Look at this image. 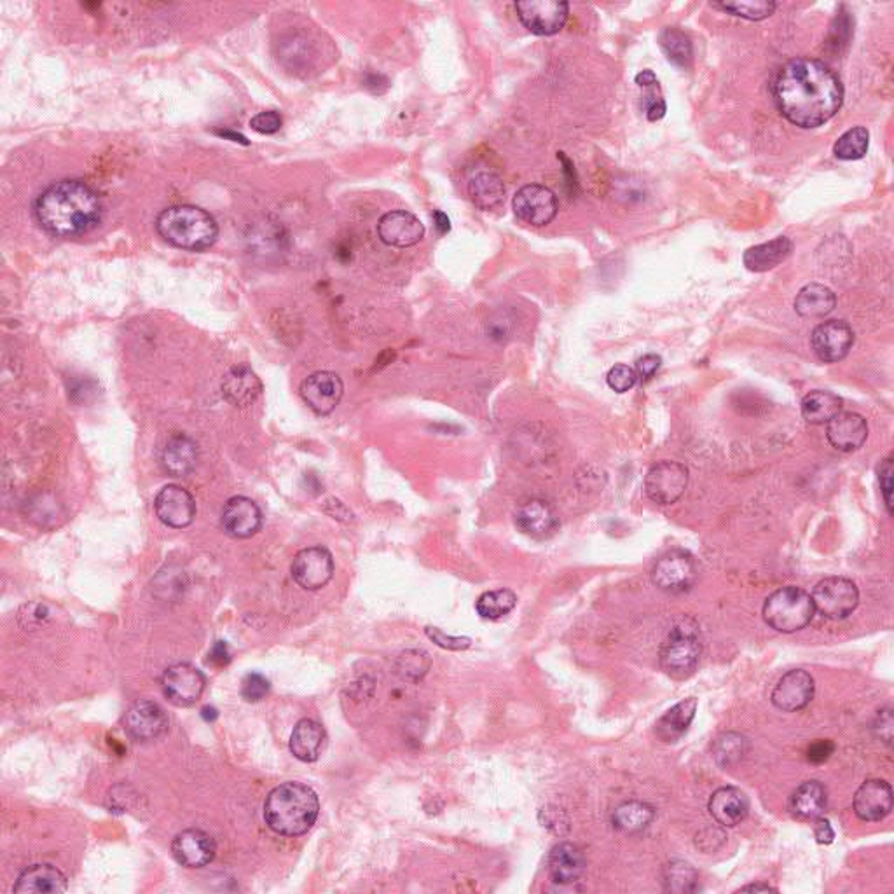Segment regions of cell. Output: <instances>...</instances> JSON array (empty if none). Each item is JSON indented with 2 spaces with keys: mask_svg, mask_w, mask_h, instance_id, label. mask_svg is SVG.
I'll return each mask as SVG.
<instances>
[{
  "mask_svg": "<svg viewBox=\"0 0 894 894\" xmlns=\"http://www.w3.org/2000/svg\"><path fill=\"white\" fill-rule=\"evenodd\" d=\"M779 111L798 128H818L842 107L844 86L825 62L795 58L784 63L774 83Z\"/></svg>",
  "mask_w": 894,
  "mask_h": 894,
  "instance_id": "6da1fadb",
  "label": "cell"
},
{
  "mask_svg": "<svg viewBox=\"0 0 894 894\" xmlns=\"http://www.w3.org/2000/svg\"><path fill=\"white\" fill-rule=\"evenodd\" d=\"M102 201L83 180H60L35 200L34 214L42 229L58 238L90 233L102 221Z\"/></svg>",
  "mask_w": 894,
  "mask_h": 894,
  "instance_id": "7a4b0ae2",
  "label": "cell"
},
{
  "mask_svg": "<svg viewBox=\"0 0 894 894\" xmlns=\"http://www.w3.org/2000/svg\"><path fill=\"white\" fill-rule=\"evenodd\" d=\"M320 802L310 786L283 783L269 793L264 804V819L269 828L283 837H299L317 823Z\"/></svg>",
  "mask_w": 894,
  "mask_h": 894,
  "instance_id": "3957f363",
  "label": "cell"
},
{
  "mask_svg": "<svg viewBox=\"0 0 894 894\" xmlns=\"http://www.w3.org/2000/svg\"><path fill=\"white\" fill-rule=\"evenodd\" d=\"M156 229L173 247L203 252L214 247L219 238V224L207 210L193 205H177L158 215Z\"/></svg>",
  "mask_w": 894,
  "mask_h": 894,
  "instance_id": "277c9868",
  "label": "cell"
},
{
  "mask_svg": "<svg viewBox=\"0 0 894 894\" xmlns=\"http://www.w3.org/2000/svg\"><path fill=\"white\" fill-rule=\"evenodd\" d=\"M702 655V640L694 620L683 619L669 631L659 654L664 673L674 680H687L695 673Z\"/></svg>",
  "mask_w": 894,
  "mask_h": 894,
  "instance_id": "5b68a950",
  "label": "cell"
},
{
  "mask_svg": "<svg viewBox=\"0 0 894 894\" xmlns=\"http://www.w3.org/2000/svg\"><path fill=\"white\" fill-rule=\"evenodd\" d=\"M814 613L816 612L812 605L811 594L795 585H788L772 592L771 596L765 599L762 610L765 624L774 631L784 634L802 631L811 624Z\"/></svg>",
  "mask_w": 894,
  "mask_h": 894,
  "instance_id": "8992f818",
  "label": "cell"
},
{
  "mask_svg": "<svg viewBox=\"0 0 894 894\" xmlns=\"http://www.w3.org/2000/svg\"><path fill=\"white\" fill-rule=\"evenodd\" d=\"M811 599L814 612L825 619L844 620L860 605V591L849 578L828 577L814 587Z\"/></svg>",
  "mask_w": 894,
  "mask_h": 894,
  "instance_id": "52a82bcc",
  "label": "cell"
},
{
  "mask_svg": "<svg viewBox=\"0 0 894 894\" xmlns=\"http://www.w3.org/2000/svg\"><path fill=\"white\" fill-rule=\"evenodd\" d=\"M699 578V566L694 556L683 549H674L662 556L652 570L655 587L669 594H681L694 587Z\"/></svg>",
  "mask_w": 894,
  "mask_h": 894,
  "instance_id": "ba28073f",
  "label": "cell"
},
{
  "mask_svg": "<svg viewBox=\"0 0 894 894\" xmlns=\"http://www.w3.org/2000/svg\"><path fill=\"white\" fill-rule=\"evenodd\" d=\"M688 486V468L678 461H659L645 477V493L657 505H673Z\"/></svg>",
  "mask_w": 894,
  "mask_h": 894,
  "instance_id": "9c48e42d",
  "label": "cell"
},
{
  "mask_svg": "<svg viewBox=\"0 0 894 894\" xmlns=\"http://www.w3.org/2000/svg\"><path fill=\"white\" fill-rule=\"evenodd\" d=\"M516 11L519 20L531 34L547 37L563 30L570 14V4L559 0H524L516 2Z\"/></svg>",
  "mask_w": 894,
  "mask_h": 894,
  "instance_id": "30bf717a",
  "label": "cell"
},
{
  "mask_svg": "<svg viewBox=\"0 0 894 894\" xmlns=\"http://www.w3.org/2000/svg\"><path fill=\"white\" fill-rule=\"evenodd\" d=\"M290 571L294 582L304 591H318L334 577V559L325 547L315 545L297 552Z\"/></svg>",
  "mask_w": 894,
  "mask_h": 894,
  "instance_id": "8fae6325",
  "label": "cell"
},
{
  "mask_svg": "<svg viewBox=\"0 0 894 894\" xmlns=\"http://www.w3.org/2000/svg\"><path fill=\"white\" fill-rule=\"evenodd\" d=\"M512 207L519 221L535 227L551 224L558 215L556 194L549 187L540 184L521 187L514 196Z\"/></svg>",
  "mask_w": 894,
  "mask_h": 894,
  "instance_id": "7c38bea8",
  "label": "cell"
},
{
  "mask_svg": "<svg viewBox=\"0 0 894 894\" xmlns=\"http://www.w3.org/2000/svg\"><path fill=\"white\" fill-rule=\"evenodd\" d=\"M161 683L166 699L179 708H187L200 701L207 685L200 669L191 664H175L166 669Z\"/></svg>",
  "mask_w": 894,
  "mask_h": 894,
  "instance_id": "4fadbf2b",
  "label": "cell"
},
{
  "mask_svg": "<svg viewBox=\"0 0 894 894\" xmlns=\"http://www.w3.org/2000/svg\"><path fill=\"white\" fill-rule=\"evenodd\" d=\"M812 350L825 364H835L853 350L854 332L851 325L842 320H828L819 324L811 336Z\"/></svg>",
  "mask_w": 894,
  "mask_h": 894,
  "instance_id": "5bb4252c",
  "label": "cell"
},
{
  "mask_svg": "<svg viewBox=\"0 0 894 894\" xmlns=\"http://www.w3.org/2000/svg\"><path fill=\"white\" fill-rule=\"evenodd\" d=\"M343 395V379L339 378L336 372H313L301 385V397L306 406L318 416L331 414L339 406Z\"/></svg>",
  "mask_w": 894,
  "mask_h": 894,
  "instance_id": "9a60e30c",
  "label": "cell"
},
{
  "mask_svg": "<svg viewBox=\"0 0 894 894\" xmlns=\"http://www.w3.org/2000/svg\"><path fill=\"white\" fill-rule=\"evenodd\" d=\"M154 509L159 521L175 530L191 526L198 512L194 496L177 484H168L159 491L154 500Z\"/></svg>",
  "mask_w": 894,
  "mask_h": 894,
  "instance_id": "2e32d148",
  "label": "cell"
},
{
  "mask_svg": "<svg viewBox=\"0 0 894 894\" xmlns=\"http://www.w3.org/2000/svg\"><path fill=\"white\" fill-rule=\"evenodd\" d=\"M853 811L865 823H877L893 811V788L884 779H868L856 790Z\"/></svg>",
  "mask_w": 894,
  "mask_h": 894,
  "instance_id": "e0dca14e",
  "label": "cell"
},
{
  "mask_svg": "<svg viewBox=\"0 0 894 894\" xmlns=\"http://www.w3.org/2000/svg\"><path fill=\"white\" fill-rule=\"evenodd\" d=\"M816 683L804 669H793L784 674L772 690L771 701L776 708L786 713L804 709L814 699Z\"/></svg>",
  "mask_w": 894,
  "mask_h": 894,
  "instance_id": "ac0fdd59",
  "label": "cell"
},
{
  "mask_svg": "<svg viewBox=\"0 0 894 894\" xmlns=\"http://www.w3.org/2000/svg\"><path fill=\"white\" fill-rule=\"evenodd\" d=\"M124 727L133 739L147 743L168 732V716L165 709L152 701H138L124 716Z\"/></svg>",
  "mask_w": 894,
  "mask_h": 894,
  "instance_id": "d6986e66",
  "label": "cell"
},
{
  "mask_svg": "<svg viewBox=\"0 0 894 894\" xmlns=\"http://www.w3.org/2000/svg\"><path fill=\"white\" fill-rule=\"evenodd\" d=\"M378 234L388 247H414L423 240L425 226L411 212L392 210L379 219Z\"/></svg>",
  "mask_w": 894,
  "mask_h": 894,
  "instance_id": "ffe728a7",
  "label": "cell"
},
{
  "mask_svg": "<svg viewBox=\"0 0 894 894\" xmlns=\"http://www.w3.org/2000/svg\"><path fill=\"white\" fill-rule=\"evenodd\" d=\"M221 524L229 537H254L262 528V512L247 496H233L222 509Z\"/></svg>",
  "mask_w": 894,
  "mask_h": 894,
  "instance_id": "44dd1931",
  "label": "cell"
},
{
  "mask_svg": "<svg viewBox=\"0 0 894 894\" xmlns=\"http://www.w3.org/2000/svg\"><path fill=\"white\" fill-rule=\"evenodd\" d=\"M172 853L182 867L201 868L214 860L217 846L210 833L189 828L173 839Z\"/></svg>",
  "mask_w": 894,
  "mask_h": 894,
  "instance_id": "7402d4cb",
  "label": "cell"
},
{
  "mask_svg": "<svg viewBox=\"0 0 894 894\" xmlns=\"http://www.w3.org/2000/svg\"><path fill=\"white\" fill-rule=\"evenodd\" d=\"M517 530L535 540H547L559 530V517L545 500L533 498L516 512Z\"/></svg>",
  "mask_w": 894,
  "mask_h": 894,
  "instance_id": "603a6c76",
  "label": "cell"
},
{
  "mask_svg": "<svg viewBox=\"0 0 894 894\" xmlns=\"http://www.w3.org/2000/svg\"><path fill=\"white\" fill-rule=\"evenodd\" d=\"M826 437L835 449L842 453L858 451L868 437L867 420L858 413H842L826 423Z\"/></svg>",
  "mask_w": 894,
  "mask_h": 894,
  "instance_id": "cb8c5ba5",
  "label": "cell"
},
{
  "mask_svg": "<svg viewBox=\"0 0 894 894\" xmlns=\"http://www.w3.org/2000/svg\"><path fill=\"white\" fill-rule=\"evenodd\" d=\"M262 383L259 376L247 364L231 367L222 381V395L234 407H250L261 397Z\"/></svg>",
  "mask_w": 894,
  "mask_h": 894,
  "instance_id": "d4e9b609",
  "label": "cell"
},
{
  "mask_svg": "<svg viewBox=\"0 0 894 894\" xmlns=\"http://www.w3.org/2000/svg\"><path fill=\"white\" fill-rule=\"evenodd\" d=\"M708 811L718 825L732 828L741 825L748 816L750 800L739 788L723 786L709 798Z\"/></svg>",
  "mask_w": 894,
  "mask_h": 894,
  "instance_id": "484cf974",
  "label": "cell"
},
{
  "mask_svg": "<svg viewBox=\"0 0 894 894\" xmlns=\"http://www.w3.org/2000/svg\"><path fill=\"white\" fill-rule=\"evenodd\" d=\"M69 889L67 877L58 868L48 863L32 865L21 872L18 881L14 884L13 891L16 894L32 893H65Z\"/></svg>",
  "mask_w": 894,
  "mask_h": 894,
  "instance_id": "4316f807",
  "label": "cell"
},
{
  "mask_svg": "<svg viewBox=\"0 0 894 894\" xmlns=\"http://www.w3.org/2000/svg\"><path fill=\"white\" fill-rule=\"evenodd\" d=\"M585 856L580 847L561 842L549 854V875L559 886H570L584 875Z\"/></svg>",
  "mask_w": 894,
  "mask_h": 894,
  "instance_id": "83f0119b",
  "label": "cell"
},
{
  "mask_svg": "<svg viewBox=\"0 0 894 894\" xmlns=\"http://www.w3.org/2000/svg\"><path fill=\"white\" fill-rule=\"evenodd\" d=\"M327 741L324 727L315 720L304 718L301 722H297L296 727L292 730L290 736V753L306 764L317 762L318 757L322 755Z\"/></svg>",
  "mask_w": 894,
  "mask_h": 894,
  "instance_id": "f1b7e54d",
  "label": "cell"
},
{
  "mask_svg": "<svg viewBox=\"0 0 894 894\" xmlns=\"http://www.w3.org/2000/svg\"><path fill=\"white\" fill-rule=\"evenodd\" d=\"M161 463L166 472L173 477H186L191 474L198 463L196 442L184 434L172 435L161 454Z\"/></svg>",
  "mask_w": 894,
  "mask_h": 894,
  "instance_id": "f546056e",
  "label": "cell"
},
{
  "mask_svg": "<svg viewBox=\"0 0 894 894\" xmlns=\"http://www.w3.org/2000/svg\"><path fill=\"white\" fill-rule=\"evenodd\" d=\"M826 805H828V791L825 784L819 783L816 779L805 781L791 793L790 812L802 821H814L823 816Z\"/></svg>",
  "mask_w": 894,
  "mask_h": 894,
  "instance_id": "4dcf8cb0",
  "label": "cell"
},
{
  "mask_svg": "<svg viewBox=\"0 0 894 894\" xmlns=\"http://www.w3.org/2000/svg\"><path fill=\"white\" fill-rule=\"evenodd\" d=\"M793 252V241L786 236H779L772 241L751 247L744 252L743 262L746 269L753 273H765L778 268Z\"/></svg>",
  "mask_w": 894,
  "mask_h": 894,
  "instance_id": "1f68e13d",
  "label": "cell"
},
{
  "mask_svg": "<svg viewBox=\"0 0 894 894\" xmlns=\"http://www.w3.org/2000/svg\"><path fill=\"white\" fill-rule=\"evenodd\" d=\"M697 713V699L688 697L666 711L655 723V734L662 743H676L687 734Z\"/></svg>",
  "mask_w": 894,
  "mask_h": 894,
  "instance_id": "d6a6232c",
  "label": "cell"
},
{
  "mask_svg": "<svg viewBox=\"0 0 894 894\" xmlns=\"http://www.w3.org/2000/svg\"><path fill=\"white\" fill-rule=\"evenodd\" d=\"M468 194L475 207L493 210L505 200V184L498 173L479 170L468 180Z\"/></svg>",
  "mask_w": 894,
  "mask_h": 894,
  "instance_id": "836d02e7",
  "label": "cell"
},
{
  "mask_svg": "<svg viewBox=\"0 0 894 894\" xmlns=\"http://www.w3.org/2000/svg\"><path fill=\"white\" fill-rule=\"evenodd\" d=\"M837 297L832 289L821 283H809L800 290L795 299V311L804 318H825L835 310Z\"/></svg>",
  "mask_w": 894,
  "mask_h": 894,
  "instance_id": "e575fe53",
  "label": "cell"
},
{
  "mask_svg": "<svg viewBox=\"0 0 894 894\" xmlns=\"http://www.w3.org/2000/svg\"><path fill=\"white\" fill-rule=\"evenodd\" d=\"M655 818V811L652 805L640 800H629L620 804L612 814V825L615 830L622 833H640L652 825Z\"/></svg>",
  "mask_w": 894,
  "mask_h": 894,
  "instance_id": "d590c367",
  "label": "cell"
},
{
  "mask_svg": "<svg viewBox=\"0 0 894 894\" xmlns=\"http://www.w3.org/2000/svg\"><path fill=\"white\" fill-rule=\"evenodd\" d=\"M844 402L839 395L825 390L807 393L802 400V416L809 425H825L842 411Z\"/></svg>",
  "mask_w": 894,
  "mask_h": 894,
  "instance_id": "8d00e7d4",
  "label": "cell"
},
{
  "mask_svg": "<svg viewBox=\"0 0 894 894\" xmlns=\"http://www.w3.org/2000/svg\"><path fill=\"white\" fill-rule=\"evenodd\" d=\"M659 44H661L664 55L668 56L669 62L674 63L676 67L687 69L692 62V55H694L692 42L685 32H681L680 28H664L659 35Z\"/></svg>",
  "mask_w": 894,
  "mask_h": 894,
  "instance_id": "74e56055",
  "label": "cell"
},
{
  "mask_svg": "<svg viewBox=\"0 0 894 894\" xmlns=\"http://www.w3.org/2000/svg\"><path fill=\"white\" fill-rule=\"evenodd\" d=\"M517 605V596L510 589L484 592L475 603V610L482 619L500 620L509 615Z\"/></svg>",
  "mask_w": 894,
  "mask_h": 894,
  "instance_id": "f35d334b",
  "label": "cell"
},
{
  "mask_svg": "<svg viewBox=\"0 0 894 894\" xmlns=\"http://www.w3.org/2000/svg\"><path fill=\"white\" fill-rule=\"evenodd\" d=\"M664 889L671 893H694L699 884V874L687 861L674 860L662 872Z\"/></svg>",
  "mask_w": 894,
  "mask_h": 894,
  "instance_id": "ab89813d",
  "label": "cell"
},
{
  "mask_svg": "<svg viewBox=\"0 0 894 894\" xmlns=\"http://www.w3.org/2000/svg\"><path fill=\"white\" fill-rule=\"evenodd\" d=\"M870 145V133L863 126L847 130L833 145V154L842 161H856L865 158Z\"/></svg>",
  "mask_w": 894,
  "mask_h": 894,
  "instance_id": "60d3db41",
  "label": "cell"
},
{
  "mask_svg": "<svg viewBox=\"0 0 894 894\" xmlns=\"http://www.w3.org/2000/svg\"><path fill=\"white\" fill-rule=\"evenodd\" d=\"M748 748H750V743L746 737L736 734V732H729V734H723L722 737L716 739L713 755H715L716 762L722 767H730V765L741 762V758L748 753Z\"/></svg>",
  "mask_w": 894,
  "mask_h": 894,
  "instance_id": "b9f144b4",
  "label": "cell"
},
{
  "mask_svg": "<svg viewBox=\"0 0 894 894\" xmlns=\"http://www.w3.org/2000/svg\"><path fill=\"white\" fill-rule=\"evenodd\" d=\"M713 6L722 9L725 13L734 14L737 18L760 21L772 16L778 4L772 0H755V2L751 0V2H722V4H713Z\"/></svg>",
  "mask_w": 894,
  "mask_h": 894,
  "instance_id": "7bdbcfd3",
  "label": "cell"
},
{
  "mask_svg": "<svg viewBox=\"0 0 894 894\" xmlns=\"http://www.w3.org/2000/svg\"><path fill=\"white\" fill-rule=\"evenodd\" d=\"M606 383L612 388L613 392L626 393L638 383V374L629 365H613L610 372L606 374Z\"/></svg>",
  "mask_w": 894,
  "mask_h": 894,
  "instance_id": "ee69618b",
  "label": "cell"
},
{
  "mask_svg": "<svg viewBox=\"0 0 894 894\" xmlns=\"http://www.w3.org/2000/svg\"><path fill=\"white\" fill-rule=\"evenodd\" d=\"M269 692V681L259 673L247 674L243 685H241V695L248 702H259L266 697Z\"/></svg>",
  "mask_w": 894,
  "mask_h": 894,
  "instance_id": "f6af8a7d",
  "label": "cell"
},
{
  "mask_svg": "<svg viewBox=\"0 0 894 894\" xmlns=\"http://www.w3.org/2000/svg\"><path fill=\"white\" fill-rule=\"evenodd\" d=\"M879 474V482H881V493L884 496V503L888 509L889 516H893V474L894 465L893 458L889 456L886 460L881 461V465L877 468Z\"/></svg>",
  "mask_w": 894,
  "mask_h": 894,
  "instance_id": "bcb514c9",
  "label": "cell"
},
{
  "mask_svg": "<svg viewBox=\"0 0 894 894\" xmlns=\"http://www.w3.org/2000/svg\"><path fill=\"white\" fill-rule=\"evenodd\" d=\"M282 124L283 117L276 111L261 112L250 119V128L261 135H275L282 128Z\"/></svg>",
  "mask_w": 894,
  "mask_h": 894,
  "instance_id": "7dc6e473",
  "label": "cell"
},
{
  "mask_svg": "<svg viewBox=\"0 0 894 894\" xmlns=\"http://www.w3.org/2000/svg\"><path fill=\"white\" fill-rule=\"evenodd\" d=\"M647 90L645 112H647L648 121H659V119L666 116V111H668L666 102H664V98L661 95V88L657 84V86H652V88H647Z\"/></svg>",
  "mask_w": 894,
  "mask_h": 894,
  "instance_id": "c3c4849f",
  "label": "cell"
},
{
  "mask_svg": "<svg viewBox=\"0 0 894 894\" xmlns=\"http://www.w3.org/2000/svg\"><path fill=\"white\" fill-rule=\"evenodd\" d=\"M427 636L434 641L435 645L447 648V650H465V648L470 647L468 638L447 636L446 633H442L441 629H437V627H427Z\"/></svg>",
  "mask_w": 894,
  "mask_h": 894,
  "instance_id": "681fc988",
  "label": "cell"
},
{
  "mask_svg": "<svg viewBox=\"0 0 894 894\" xmlns=\"http://www.w3.org/2000/svg\"><path fill=\"white\" fill-rule=\"evenodd\" d=\"M893 725V711L891 709H881L875 716V736L879 737L882 743L888 744V746H891V743H893Z\"/></svg>",
  "mask_w": 894,
  "mask_h": 894,
  "instance_id": "f907efd6",
  "label": "cell"
},
{
  "mask_svg": "<svg viewBox=\"0 0 894 894\" xmlns=\"http://www.w3.org/2000/svg\"><path fill=\"white\" fill-rule=\"evenodd\" d=\"M662 358L659 355H655V353H648L645 357H641L638 362H636V374H638V379L641 381H648V379H652L655 376V372L659 371V367H661Z\"/></svg>",
  "mask_w": 894,
  "mask_h": 894,
  "instance_id": "816d5d0a",
  "label": "cell"
},
{
  "mask_svg": "<svg viewBox=\"0 0 894 894\" xmlns=\"http://www.w3.org/2000/svg\"><path fill=\"white\" fill-rule=\"evenodd\" d=\"M835 751V744L832 741H818L811 744L807 750V760L812 764H823L828 758L832 757Z\"/></svg>",
  "mask_w": 894,
  "mask_h": 894,
  "instance_id": "f5cc1de1",
  "label": "cell"
},
{
  "mask_svg": "<svg viewBox=\"0 0 894 894\" xmlns=\"http://www.w3.org/2000/svg\"><path fill=\"white\" fill-rule=\"evenodd\" d=\"M231 661V654H229V648H227L226 643L224 641H217L215 643L214 648L208 652V664L210 666H214V668H222V666H226Z\"/></svg>",
  "mask_w": 894,
  "mask_h": 894,
  "instance_id": "db71d44e",
  "label": "cell"
},
{
  "mask_svg": "<svg viewBox=\"0 0 894 894\" xmlns=\"http://www.w3.org/2000/svg\"><path fill=\"white\" fill-rule=\"evenodd\" d=\"M814 821H816V825H814V837H816V842H818V844H823V846L832 844L833 839H835V832H833L830 821L821 818V816H819L818 819H814Z\"/></svg>",
  "mask_w": 894,
  "mask_h": 894,
  "instance_id": "11a10c76",
  "label": "cell"
},
{
  "mask_svg": "<svg viewBox=\"0 0 894 894\" xmlns=\"http://www.w3.org/2000/svg\"><path fill=\"white\" fill-rule=\"evenodd\" d=\"M634 81H636V84H638L640 88H652V86H657V84H659V79H657V76H655L652 70H643V72H640V74L636 76Z\"/></svg>",
  "mask_w": 894,
  "mask_h": 894,
  "instance_id": "9f6ffc18",
  "label": "cell"
},
{
  "mask_svg": "<svg viewBox=\"0 0 894 894\" xmlns=\"http://www.w3.org/2000/svg\"><path fill=\"white\" fill-rule=\"evenodd\" d=\"M434 222L435 229H437V233L441 234V236H444V234H447L449 233V231H451V221H449V217H447L444 212H441V210H437V212H435Z\"/></svg>",
  "mask_w": 894,
  "mask_h": 894,
  "instance_id": "6f0895ef",
  "label": "cell"
},
{
  "mask_svg": "<svg viewBox=\"0 0 894 894\" xmlns=\"http://www.w3.org/2000/svg\"><path fill=\"white\" fill-rule=\"evenodd\" d=\"M743 893H778V889L772 888L769 884H750V886H744L741 888Z\"/></svg>",
  "mask_w": 894,
  "mask_h": 894,
  "instance_id": "680465c9",
  "label": "cell"
},
{
  "mask_svg": "<svg viewBox=\"0 0 894 894\" xmlns=\"http://www.w3.org/2000/svg\"><path fill=\"white\" fill-rule=\"evenodd\" d=\"M215 133H217V135H221V137L229 138V140H231V142H238V144H241V145L250 144V142H248L247 137H245V135H241V133H236V131L219 130V131H215Z\"/></svg>",
  "mask_w": 894,
  "mask_h": 894,
  "instance_id": "91938a15",
  "label": "cell"
},
{
  "mask_svg": "<svg viewBox=\"0 0 894 894\" xmlns=\"http://www.w3.org/2000/svg\"><path fill=\"white\" fill-rule=\"evenodd\" d=\"M201 715H203V718H205L207 722L208 720L212 722V720H215V718H217V711H215L214 708H208L207 706V708L201 709Z\"/></svg>",
  "mask_w": 894,
  "mask_h": 894,
  "instance_id": "94428289",
  "label": "cell"
}]
</instances>
